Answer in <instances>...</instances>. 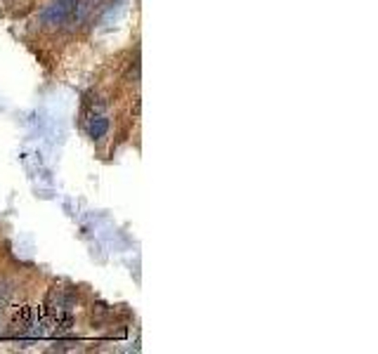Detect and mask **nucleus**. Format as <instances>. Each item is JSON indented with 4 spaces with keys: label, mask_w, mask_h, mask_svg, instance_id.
Returning <instances> with one entry per match:
<instances>
[{
    "label": "nucleus",
    "mask_w": 378,
    "mask_h": 354,
    "mask_svg": "<svg viewBox=\"0 0 378 354\" xmlns=\"http://www.w3.org/2000/svg\"><path fill=\"white\" fill-rule=\"evenodd\" d=\"M76 3H79V0H54V3H50L46 10H41L38 19H41L43 26L71 24V21H74V12H76Z\"/></svg>",
    "instance_id": "f257e3e1"
},
{
    "label": "nucleus",
    "mask_w": 378,
    "mask_h": 354,
    "mask_svg": "<svg viewBox=\"0 0 378 354\" xmlns=\"http://www.w3.org/2000/svg\"><path fill=\"white\" fill-rule=\"evenodd\" d=\"M109 132V118H104V116H94L90 121V125H88V135L92 137L94 142H102L104 137H107Z\"/></svg>",
    "instance_id": "f03ea898"
}]
</instances>
